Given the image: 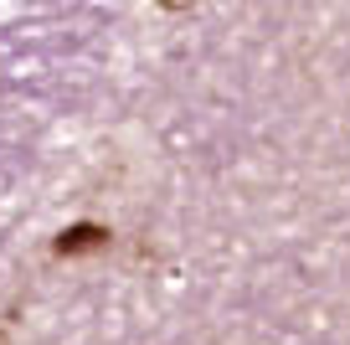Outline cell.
Here are the masks:
<instances>
[{"instance_id":"obj_2","label":"cell","mask_w":350,"mask_h":345,"mask_svg":"<svg viewBox=\"0 0 350 345\" xmlns=\"http://www.w3.org/2000/svg\"><path fill=\"white\" fill-rule=\"evenodd\" d=\"M0 345H5V330H0Z\"/></svg>"},{"instance_id":"obj_1","label":"cell","mask_w":350,"mask_h":345,"mask_svg":"<svg viewBox=\"0 0 350 345\" xmlns=\"http://www.w3.org/2000/svg\"><path fill=\"white\" fill-rule=\"evenodd\" d=\"M98 248H109V227H93V222H77V227H67L62 238H57V253H62V258L98 253Z\"/></svg>"}]
</instances>
